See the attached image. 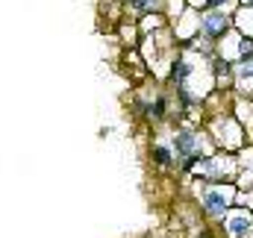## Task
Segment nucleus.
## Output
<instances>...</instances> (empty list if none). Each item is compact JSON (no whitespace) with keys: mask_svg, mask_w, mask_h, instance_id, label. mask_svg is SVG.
I'll list each match as a JSON object with an SVG mask.
<instances>
[{"mask_svg":"<svg viewBox=\"0 0 253 238\" xmlns=\"http://www.w3.org/2000/svg\"><path fill=\"white\" fill-rule=\"evenodd\" d=\"M230 24H233V18H230L224 9H209V12L200 15V33H203V39H209V41L224 39V36L230 33Z\"/></svg>","mask_w":253,"mask_h":238,"instance_id":"obj_1","label":"nucleus"},{"mask_svg":"<svg viewBox=\"0 0 253 238\" xmlns=\"http://www.w3.org/2000/svg\"><path fill=\"white\" fill-rule=\"evenodd\" d=\"M200 203H203L206 215L224 218V212L230 209V191H224V188H206L203 197H200Z\"/></svg>","mask_w":253,"mask_h":238,"instance_id":"obj_2","label":"nucleus"},{"mask_svg":"<svg viewBox=\"0 0 253 238\" xmlns=\"http://www.w3.org/2000/svg\"><path fill=\"white\" fill-rule=\"evenodd\" d=\"M171 147H174V153H177L180 159H189V156L197 153L200 138H197V132H191V129H177L174 138H171Z\"/></svg>","mask_w":253,"mask_h":238,"instance_id":"obj_3","label":"nucleus"},{"mask_svg":"<svg viewBox=\"0 0 253 238\" xmlns=\"http://www.w3.org/2000/svg\"><path fill=\"white\" fill-rule=\"evenodd\" d=\"M253 230L251 215H230L227 218V236L230 238H245Z\"/></svg>","mask_w":253,"mask_h":238,"instance_id":"obj_4","label":"nucleus"},{"mask_svg":"<svg viewBox=\"0 0 253 238\" xmlns=\"http://www.w3.org/2000/svg\"><path fill=\"white\" fill-rule=\"evenodd\" d=\"M189 77H194V65L186 59H177L171 65V82H177V85H183Z\"/></svg>","mask_w":253,"mask_h":238,"instance_id":"obj_5","label":"nucleus"},{"mask_svg":"<svg viewBox=\"0 0 253 238\" xmlns=\"http://www.w3.org/2000/svg\"><path fill=\"white\" fill-rule=\"evenodd\" d=\"M150 156H153L156 168H171V162H174V147H165V144H153Z\"/></svg>","mask_w":253,"mask_h":238,"instance_id":"obj_6","label":"nucleus"},{"mask_svg":"<svg viewBox=\"0 0 253 238\" xmlns=\"http://www.w3.org/2000/svg\"><path fill=\"white\" fill-rule=\"evenodd\" d=\"M212 65H215V77H218V79H233V77H236V71H233V65H230L227 59H221V56H215V62H212Z\"/></svg>","mask_w":253,"mask_h":238,"instance_id":"obj_7","label":"nucleus"},{"mask_svg":"<svg viewBox=\"0 0 253 238\" xmlns=\"http://www.w3.org/2000/svg\"><path fill=\"white\" fill-rule=\"evenodd\" d=\"M126 6L132 12H153V9L162 6V0H126Z\"/></svg>","mask_w":253,"mask_h":238,"instance_id":"obj_8","label":"nucleus"},{"mask_svg":"<svg viewBox=\"0 0 253 238\" xmlns=\"http://www.w3.org/2000/svg\"><path fill=\"white\" fill-rule=\"evenodd\" d=\"M236 79H239V82H251V85H253V59L251 62H242V65L236 68Z\"/></svg>","mask_w":253,"mask_h":238,"instance_id":"obj_9","label":"nucleus"},{"mask_svg":"<svg viewBox=\"0 0 253 238\" xmlns=\"http://www.w3.org/2000/svg\"><path fill=\"white\" fill-rule=\"evenodd\" d=\"M239 56H242V62L253 59V39L251 36H242V39H239Z\"/></svg>","mask_w":253,"mask_h":238,"instance_id":"obj_10","label":"nucleus"},{"mask_svg":"<svg viewBox=\"0 0 253 238\" xmlns=\"http://www.w3.org/2000/svg\"><path fill=\"white\" fill-rule=\"evenodd\" d=\"M165 106H168V103H165V97H156V100L150 103V112H147V118L162 120V118H165Z\"/></svg>","mask_w":253,"mask_h":238,"instance_id":"obj_11","label":"nucleus"},{"mask_svg":"<svg viewBox=\"0 0 253 238\" xmlns=\"http://www.w3.org/2000/svg\"><path fill=\"white\" fill-rule=\"evenodd\" d=\"M227 3H230V0H206V6H209V9H224Z\"/></svg>","mask_w":253,"mask_h":238,"instance_id":"obj_12","label":"nucleus"},{"mask_svg":"<svg viewBox=\"0 0 253 238\" xmlns=\"http://www.w3.org/2000/svg\"><path fill=\"white\" fill-rule=\"evenodd\" d=\"M242 3H245V6H253V0H242Z\"/></svg>","mask_w":253,"mask_h":238,"instance_id":"obj_13","label":"nucleus"}]
</instances>
